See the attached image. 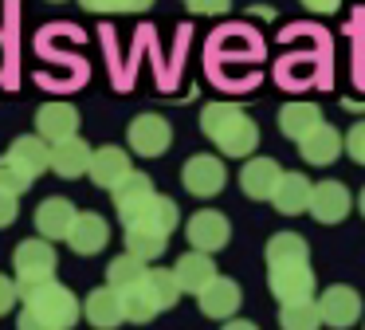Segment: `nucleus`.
<instances>
[{
  "mask_svg": "<svg viewBox=\"0 0 365 330\" xmlns=\"http://www.w3.org/2000/svg\"><path fill=\"white\" fill-rule=\"evenodd\" d=\"M200 130L228 157H252L255 146H259V126L252 122L247 110L232 106V102H208L200 110Z\"/></svg>",
  "mask_w": 365,
  "mask_h": 330,
  "instance_id": "1",
  "label": "nucleus"
},
{
  "mask_svg": "<svg viewBox=\"0 0 365 330\" xmlns=\"http://www.w3.org/2000/svg\"><path fill=\"white\" fill-rule=\"evenodd\" d=\"M83 306L63 283H43V287L24 295V311H20V330H71L79 322Z\"/></svg>",
  "mask_w": 365,
  "mask_h": 330,
  "instance_id": "2",
  "label": "nucleus"
},
{
  "mask_svg": "<svg viewBox=\"0 0 365 330\" xmlns=\"http://www.w3.org/2000/svg\"><path fill=\"white\" fill-rule=\"evenodd\" d=\"M56 248H51V240H43V236H36V240H20L16 251H12V267H16V287L20 295H28V291L43 287V283L56 279Z\"/></svg>",
  "mask_w": 365,
  "mask_h": 330,
  "instance_id": "3",
  "label": "nucleus"
},
{
  "mask_svg": "<svg viewBox=\"0 0 365 330\" xmlns=\"http://www.w3.org/2000/svg\"><path fill=\"white\" fill-rule=\"evenodd\" d=\"M181 181H185V189H189L192 196H216L224 185H228V169H224V161L216 154H197V157L185 161Z\"/></svg>",
  "mask_w": 365,
  "mask_h": 330,
  "instance_id": "4",
  "label": "nucleus"
},
{
  "mask_svg": "<svg viewBox=\"0 0 365 330\" xmlns=\"http://www.w3.org/2000/svg\"><path fill=\"white\" fill-rule=\"evenodd\" d=\"M314 303H318V314H322V326L346 330V326H354V322L361 319V299H357V291L341 287V283L326 287Z\"/></svg>",
  "mask_w": 365,
  "mask_h": 330,
  "instance_id": "5",
  "label": "nucleus"
},
{
  "mask_svg": "<svg viewBox=\"0 0 365 330\" xmlns=\"http://www.w3.org/2000/svg\"><path fill=\"white\" fill-rule=\"evenodd\" d=\"M267 283L279 303H307V299H314V271H310V264L267 267Z\"/></svg>",
  "mask_w": 365,
  "mask_h": 330,
  "instance_id": "6",
  "label": "nucleus"
},
{
  "mask_svg": "<svg viewBox=\"0 0 365 330\" xmlns=\"http://www.w3.org/2000/svg\"><path fill=\"white\" fill-rule=\"evenodd\" d=\"M36 134L48 146H59L67 138H79V110L71 102H43L36 110Z\"/></svg>",
  "mask_w": 365,
  "mask_h": 330,
  "instance_id": "7",
  "label": "nucleus"
},
{
  "mask_svg": "<svg viewBox=\"0 0 365 330\" xmlns=\"http://www.w3.org/2000/svg\"><path fill=\"white\" fill-rule=\"evenodd\" d=\"M177 201H169V196L153 193L145 204H138L134 212H126L122 216V224L126 228H142V232H158V236H169L177 228Z\"/></svg>",
  "mask_w": 365,
  "mask_h": 330,
  "instance_id": "8",
  "label": "nucleus"
},
{
  "mask_svg": "<svg viewBox=\"0 0 365 330\" xmlns=\"http://www.w3.org/2000/svg\"><path fill=\"white\" fill-rule=\"evenodd\" d=\"M126 138H130V149H134V154L161 157L169 149V141H173V130H169V122L161 114H138L134 122H130Z\"/></svg>",
  "mask_w": 365,
  "mask_h": 330,
  "instance_id": "9",
  "label": "nucleus"
},
{
  "mask_svg": "<svg viewBox=\"0 0 365 330\" xmlns=\"http://www.w3.org/2000/svg\"><path fill=\"white\" fill-rule=\"evenodd\" d=\"M232 240V224H228V216L224 212H216V209H200V212H192L189 216V244H192V251H220L224 244Z\"/></svg>",
  "mask_w": 365,
  "mask_h": 330,
  "instance_id": "10",
  "label": "nucleus"
},
{
  "mask_svg": "<svg viewBox=\"0 0 365 330\" xmlns=\"http://www.w3.org/2000/svg\"><path fill=\"white\" fill-rule=\"evenodd\" d=\"M349 204H354V196H349V189L341 185V181H318L314 193H310L307 212L318 224H338V220L349 216Z\"/></svg>",
  "mask_w": 365,
  "mask_h": 330,
  "instance_id": "11",
  "label": "nucleus"
},
{
  "mask_svg": "<svg viewBox=\"0 0 365 330\" xmlns=\"http://www.w3.org/2000/svg\"><path fill=\"white\" fill-rule=\"evenodd\" d=\"M279 181H283V169H279L275 157H247L244 169H240V189L252 201H271Z\"/></svg>",
  "mask_w": 365,
  "mask_h": 330,
  "instance_id": "12",
  "label": "nucleus"
},
{
  "mask_svg": "<svg viewBox=\"0 0 365 330\" xmlns=\"http://www.w3.org/2000/svg\"><path fill=\"white\" fill-rule=\"evenodd\" d=\"M75 216H79V209H75L67 196H48V201H40V209H36V228H40L43 240H67L71 236V224Z\"/></svg>",
  "mask_w": 365,
  "mask_h": 330,
  "instance_id": "13",
  "label": "nucleus"
},
{
  "mask_svg": "<svg viewBox=\"0 0 365 330\" xmlns=\"http://www.w3.org/2000/svg\"><path fill=\"white\" fill-rule=\"evenodd\" d=\"M83 319L91 322L95 330H114L126 322V306H122V295L114 287H98L87 295V303H83Z\"/></svg>",
  "mask_w": 365,
  "mask_h": 330,
  "instance_id": "14",
  "label": "nucleus"
},
{
  "mask_svg": "<svg viewBox=\"0 0 365 330\" xmlns=\"http://www.w3.org/2000/svg\"><path fill=\"white\" fill-rule=\"evenodd\" d=\"M91 181H95V185H103V189H118L122 181L130 177V154L122 146H103V149H95V157H91Z\"/></svg>",
  "mask_w": 365,
  "mask_h": 330,
  "instance_id": "15",
  "label": "nucleus"
},
{
  "mask_svg": "<svg viewBox=\"0 0 365 330\" xmlns=\"http://www.w3.org/2000/svg\"><path fill=\"white\" fill-rule=\"evenodd\" d=\"M197 303H200V314H205V319H232V314L240 311V283L216 275V279L197 295Z\"/></svg>",
  "mask_w": 365,
  "mask_h": 330,
  "instance_id": "16",
  "label": "nucleus"
},
{
  "mask_svg": "<svg viewBox=\"0 0 365 330\" xmlns=\"http://www.w3.org/2000/svg\"><path fill=\"white\" fill-rule=\"evenodd\" d=\"M106 240H110V224H106L98 212H79L75 224H71V236H67V244H71L79 256H95V251H103Z\"/></svg>",
  "mask_w": 365,
  "mask_h": 330,
  "instance_id": "17",
  "label": "nucleus"
},
{
  "mask_svg": "<svg viewBox=\"0 0 365 330\" xmlns=\"http://www.w3.org/2000/svg\"><path fill=\"white\" fill-rule=\"evenodd\" d=\"M173 275H177V283H181V291L200 295V291H205L220 271H216V264H212V256H208V251H185V256L177 259Z\"/></svg>",
  "mask_w": 365,
  "mask_h": 330,
  "instance_id": "18",
  "label": "nucleus"
},
{
  "mask_svg": "<svg viewBox=\"0 0 365 330\" xmlns=\"http://www.w3.org/2000/svg\"><path fill=\"white\" fill-rule=\"evenodd\" d=\"M91 157H95V149L83 138H67V141H59V146H51V169H56L59 177H83V173L91 169Z\"/></svg>",
  "mask_w": 365,
  "mask_h": 330,
  "instance_id": "19",
  "label": "nucleus"
},
{
  "mask_svg": "<svg viewBox=\"0 0 365 330\" xmlns=\"http://www.w3.org/2000/svg\"><path fill=\"white\" fill-rule=\"evenodd\" d=\"M341 146H346V138H341L338 130H334V126H318L314 134H307V138L299 141V154L307 157L310 165H330L334 157L341 154Z\"/></svg>",
  "mask_w": 365,
  "mask_h": 330,
  "instance_id": "20",
  "label": "nucleus"
},
{
  "mask_svg": "<svg viewBox=\"0 0 365 330\" xmlns=\"http://www.w3.org/2000/svg\"><path fill=\"white\" fill-rule=\"evenodd\" d=\"M318 126H322V110L314 106V102H287L283 110H279V130L287 134V138L302 141L307 134H314Z\"/></svg>",
  "mask_w": 365,
  "mask_h": 330,
  "instance_id": "21",
  "label": "nucleus"
},
{
  "mask_svg": "<svg viewBox=\"0 0 365 330\" xmlns=\"http://www.w3.org/2000/svg\"><path fill=\"white\" fill-rule=\"evenodd\" d=\"M310 193H314V181H307L302 173H283L271 204H275L279 212H287V216H294V212L310 209Z\"/></svg>",
  "mask_w": 365,
  "mask_h": 330,
  "instance_id": "22",
  "label": "nucleus"
},
{
  "mask_svg": "<svg viewBox=\"0 0 365 330\" xmlns=\"http://www.w3.org/2000/svg\"><path fill=\"white\" fill-rule=\"evenodd\" d=\"M310 264V244L299 232H275L267 240V267H291Z\"/></svg>",
  "mask_w": 365,
  "mask_h": 330,
  "instance_id": "23",
  "label": "nucleus"
},
{
  "mask_svg": "<svg viewBox=\"0 0 365 330\" xmlns=\"http://www.w3.org/2000/svg\"><path fill=\"white\" fill-rule=\"evenodd\" d=\"M9 157L16 165H24L32 177H40L43 169H51V146L40 138V134H28V138H16L9 146Z\"/></svg>",
  "mask_w": 365,
  "mask_h": 330,
  "instance_id": "24",
  "label": "nucleus"
},
{
  "mask_svg": "<svg viewBox=\"0 0 365 330\" xmlns=\"http://www.w3.org/2000/svg\"><path fill=\"white\" fill-rule=\"evenodd\" d=\"M142 287H145V295L153 299V306H158V311H169V306L181 299V283H177L173 267H150V271H145V279H142Z\"/></svg>",
  "mask_w": 365,
  "mask_h": 330,
  "instance_id": "25",
  "label": "nucleus"
},
{
  "mask_svg": "<svg viewBox=\"0 0 365 330\" xmlns=\"http://www.w3.org/2000/svg\"><path fill=\"white\" fill-rule=\"evenodd\" d=\"M153 193H158V189H153V181L145 177V173H130V177L114 189V209H118V216H126V212L138 209V204L150 201Z\"/></svg>",
  "mask_w": 365,
  "mask_h": 330,
  "instance_id": "26",
  "label": "nucleus"
},
{
  "mask_svg": "<svg viewBox=\"0 0 365 330\" xmlns=\"http://www.w3.org/2000/svg\"><path fill=\"white\" fill-rule=\"evenodd\" d=\"M145 271H150V267H145L138 256H130V251H126V256H118V259L106 264V287H114L122 295V291H130L134 283H142Z\"/></svg>",
  "mask_w": 365,
  "mask_h": 330,
  "instance_id": "27",
  "label": "nucleus"
},
{
  "mask_svg": "<svg viewBox=\"0 0 365 330\" xmlns=\"http://www.w3.org/2000/svg\"><path fill=\"white\" fill-rule=\"evenodd\" d=\"M279 326L283 330H318L322 326L318 303L314 299H307V303H283V311H279Z\"/></svg>",
  "mask_w": 365,
  "mask_h": 330,
  "instance_id": "28",
  "label": "nucleus"
},
{
  "mask_svg": "<svg viewBox=\"0 0 365 330\" xmlns=\"http://www.w3.org/2000/svg\"><path fill=\"white\" fill-rule=\"evenodd\" d=\"M165 240H169V236L142 232V228H126V251H130V256H138L142 264H150V259H158L161 251H165Z\"/></svg>",
  "mask_w": 365,
  "mask_h": 330,
  "instance_id": "29",
  "label": "nucleus"
},
{
  "mask_svg": "<svg viewBox=\"0 0 365 330\" xmlns=\"http://www.w3.org/2000/svg\"><path fill=\"white\" fill-rule=\"evenodd\" d=\"M122 306H126V322H153L158 319V306H153V299L145 295L142 283H134L130 291H122Z\"/></svg>",
  "mask_w": 365,
  "mask_h": 330,
  "instance_id": "30",
  "label": "nucleus"
},
{
  "mask_svg": "<svg viewBox=\"0 0 365 330\" xmlns=\"http://www.w3.org/2000/svg\"><path fill=\"white\" fill-rule=\"evenodd\" d=\"M32 181L36 177L24 169V165H16L9 154L0 157V189H9L12 196H20V193H28V189H32Z\"/></svg>",
  "mask_w": 365,
  "mask_h": 330,
  "instance_id": "31",
  "label": "nucleus"
},
{
  "mask_svg": "<svg viewBox=\"0 0 365 330\" xmlns=\"http://www.w3.org/2000/svg\"><path fill=\"white\" fill-rule=\"evenodd\" d=\"M87 12H150L153 0H79Z\"/></svg>",
  "mask_w": 365,
  "mask_h": 330,
  "instance_id": "32",
  "label": "nucleus"
},
{
  "mask_svg": "<svg viewBox=\"0 0 365 330\" xmlns=\"http://www.w3.org/2000/svg\"><path fill=\"white\" fill-rule=\"evenodd\" d=\"M346 154L354 157L357 165H365V122H357L354 130L346 134Z\"/></svg>",
  "mask_w": 365,
  "mask_h": 330,
  "instance_id": "33",
  "label": "nucleus"
},
{
  "mask_svg": "<svg viewBox=\"0 0 365 330\" xmlns=\"http://www.w3.org/2000/svg\"><path fill=\"white\" fill-rule=\"evenodd\" d=\"M189 4V12H197V16H224L232 8V0H185Z\"/></svg>",
  "mask_w": 365,
  "mask_h": 330,
  "instance_id": "34",
  "label": "nucleus"
},
{
  "mask_svg": "<svg viewBox=\"0 0 365 330\" xmlns=\"http://www.w3.org/2000/svg\"><path fill=\"white\" fill-rule=\"evenodd\" d=\"M16 299H20L16 279H9V275H0V314H9L12 306H16Z\"/></svg>",
  "mask_w": 365,
  "mask_h": 330,
  "instance_id": "35",
  "label": "nucleus"
},
{
  "mask_svg": "<svg viewBox=\"0 0 365 330\" xmlns=\"http://www.w3.org/2000/svg\"><path fill=\"white\" fill-rule=\"evenodd\" d=\"M16 201L20 196H12L9 189H0V228H9L16 220Z\"/></svg>",
  "mask_w": 365,
  "mask_h": 330,
  "instance_id": "36",
  "label": "nucleus"
},
{
  "mask_svg": "<svg viewBox=\"0 0 365 330\" xmlns=\"http://www.w3.org/2000/svg\"><path fill=\"white\" fill-rule=\"evenodd\" d=\"M302 4H307L310 12H338L346 0H302Z\"/></svg>",
  "mask_w": 365,
  "mask_h": 330,
  "instance_id": "37",
  "label": "nucleus"
},
{
  "mask_svg": "<svg viewBox=\"0 0 365 330\" xmlns=\"http://www.w3.org/2000/svg\"><path fill=\"white\" fill-rule=\"evenodd\" d=\"M224 330H259V326L247 322V319H232V322H224Z\"/></svg>",
  "mask_w": 365,
  "mask_h": 330,
  "instance_id": "38",
  "label": "nucleus"
},
{
  "mask_svg": "<svg viewBox=\"0 0 365 330\" xmlns=\"http://www.w3.org/2000/svg\"><path fill=\"white\" fill-rule=\"evenodd\" d=\"M357 204H361V216H365V189H361V196H357Z\"/></svg>",
  "mask_w": 365,
  "mask_h": 330,
  "instance_id": "39",
  "label": "nucleus"
},
{
  "mask_svg": "<svg viewBox=\"0 0 365 330\" xmlns=\"http://www.w3.org/2000/svg\"><path fill=\"white\" fill-rule=\"evenodd\" d=\"M51 4H59V0H51Z\"/></svg>",
  "mask_w": 365,
  "mask_h": 330,
  "instance_id": "40",
  "label": "nucleus"
}]
</instances>
